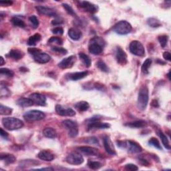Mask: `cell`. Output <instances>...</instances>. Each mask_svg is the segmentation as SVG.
<instances>
[{
    "label": "cell",
    "mask_w": 171,
    "mask_h": 171,
    "mask_svg": "<svg viewBox=\"0 0 171 171\" xmlns=\"http://www.w3.org/2000/svg\"><path fill=\"white\" fill-rule=\"evenodd\" d=\"M12 109L7 106L1 105L0 106V114L1 115H10L12 113Z\"/></svg>",
    "instance_id": "obj_39"
},
{
    "label": "cell",
    "mask_w": 171,
    "mask_h": 171,
    "mask_svg": "<svg viewBox=\"0 0 171 171\" xmlns=\"http://www.w3.org/2000/svg\"><path fill=\"white\" fill-rule=\"evenodd\" d=\"M52 33L54 34H57V35H62L64 33V29L60 27L55 28L52 29Z\"/></svg>",
    "instance_id": "obj_50"
},
{
    "label": "cell",
    "mask_w": 171,
    "mask_h": 171,
    "mask_svg": "<svg viewBox=\"0 0 171 171\" xmlns=\"http://www.w3.org/2000/svg\"><path fill=\"white\" fill-rule=\"evenodd\" d=\"M103 143H104V147L105 148L106 151L108 152L109 155H116V151H115V148L113 145V143L108 136H106L104 137Z\"/></svg>",
    "instance_id": "obj_16"
},
{
    "label": "cell",
    "mask_w": 171,
    "mask_h": 171,
    "mask_svg": "<svg viewBox=\"0 0 171 171\" xmlns=\"http://www.w3.org/2000/svg\"><path fill=\"white\" fill-rule=\"evenodd\" d=\"M11 21L15 26H18L20 28H24L25 26L24 21L18 18V17H13L11 20Z\"/></svg>",
    "instance_id": "obj_34"
},
{
    "label": "cell",
    "mask_w": 171,
    "mask_h": 171,
    "mask_svg": "<svg viewBox=\"0 0 171 171\" xmlns=\"http://www.w3.org/2000/svg\"><path fill=\"white\" fill-rule=\"evenodd\" d=\"M76 108L80 111V112H84V111H86L90 108V105L86 101H80L77 102L75 104Z\"/></svg>",
    "instance_id": "obj_31"
},
{
    "label": "cell",
    "mask_w": 171,
    "mask_h": 171,
    "mask_svg": "<svg viewBox=\"0 0 171 171\" xmlns=\"http://www.w3.org/2000/svg\"><path fill=\"white\" fill-rule=\"evenodd\" d=\"M36 9L37 12L42 15H45L49 17H54V18H57L58 17L56 12L50 7L38 6L36 7Z\"/></svg>",
    "instance_id": "obj_14"
},
{
    "label": "cell",
    "mask_w": 171,
    "mask_h": 171,
    "mask_svg": "<svg viewBox=\"0 0 171 171\" xmlns=\"http://www.w3.org/2000/svg\"><path fill=\"white\" fill-rule=\"evenodd\" d=\"M66 160L70 164L79 165L83 163L84 158L78 152H72L68 155Z\"/></svg>",
    "instance_id": "obj_9"
},
{
    "label": "cell",
    "mask_w": 171,
    "mask_h": 171,
    "mask_svg": "<svg viewBox=\"0 0 171 171\" xmlns=\"http://www.w3.org/2000/svg\"><path fill=\"white\" fill-rule=\"evenodd\" d=\"M8 56L14 59V60H19L23 58L24 53L19 50H11L8 54Z\"/></svg>",
    "instance_id": "obj_25"
},
{
    "label": "cell",
    "mask_w": 171,
    "mask_h": 171,
    "mask_svg": "<svg viewBox=\"0 0 171 171\" xmlns=\"http://www.w3.org/2000/svg\"><path fill=\"white\" fill-rule=\"evenodd\" d=\"M105 41L100 37H94L89 42L88 50L90 53L94 55H99L103 52Z\"/></svg>",
    "instance_id": "obj_1"
},
{
    "label": "cell",
    "mask_w": 171,
    "mask_h": 171,
    "mask_svg": "<svg viewBox=\"0 0 171 171\" xmlns=\"http://www.w3.org/2000/svg\"><path fill=\"white\" fill-rule=\"evenodd\" d=\"M55 112L59 116H74L76 114L75 111L72 108H65L61 105L55 106Z\"/></svg>",
    "instance_id": "obj_13"
},
{
    "label": "cell",
    "mask_w": 171,
    "mask_h": 171,
    "mask_svg": "<svg viewBox=\"0 0 171 171\" xmlns=\"http://www.w3.org/2000/svg\"><path fill=\"white\" fill-rule=\"evenodd\" d=\"M4 64V59H3V57H1V64H0V65L2 66Z\"/></svg>",
    "instance_id": "obj_59"
},
{
    "label": "cell",
    "mask_w": 171,
    "mask_h": 171,
    "mask_svg": "<svg viewBox=\"0 0 171 171\" xmlns=\"http://www.w3.org/2000/svg\"><path fill=\"white\" fill-rule=\"evenodd\" d=\"M2 122L3 126L8 130H18L24 126L23 121H21L20 119L14 117L3 118Z\"/></svg>",
    "instance_id": "obj_3"
},
{
    "label": "cell",
    "mask_w": 171,
    "mask_h": 171,
    "mask_svg": "<svg viewBox=\"0 0 171 171\" xmlns=\"http://www.w3.org/2000/svg\"><path fill=\"white\" fill-rule=\"evenodd\" d=\"M78 55H79L80 59L82 60V62H83V64H84V66L86 67L89 68L91 66L92 60H91L90 58L88 55H86L83 52H80Z\"/></svg>",
    "instance_id": "obj_29"
},
{
    "label": "cell",
    "mask_w": 171,
    "mask_h": 171,
    "mask_svg": "<svg viewBox=\"0 0 171 171\" xmlns=\"http://www.w3.org/2000/svg\"><path fill=\"white\" fill-rule=\"evenodd\" d=\"M0 74L8 77H13L14 76V71L8 69V68H1L0 69Z\"/></svg>",
    "instance_id": "obj_42"
},
{
    "label": "cell",
    "mask_w": 171,
    "mask_h": 171,
    "mask_svg": "<svg viewBox=\"0 0 171 171\" xmlns=\"http://www.w3.org/2000/svg\"><path fill=\"white\" fill-rule=\"evenodd\" d=\"M0 159L5 162L6 164H10L14 163L16 160V158L13 155H11V154L2 153L1 155H0Z\"/></svg>",
    "instance_id": "obj_23"
},
{
    "label": "cell",
    "mask_w": 171,
    "mask_h": 171,
    "mask_svg": "<svg viewBox=\"0 0 171 171\" xmlns=\"http://www.w3.org/2000/svg\"><path fill=\"white\" fill-rule=\"evenodd\" d=\"M17 104L21 107L23 108H26V107L31 106L33 104L32 100L30 98H21L17 101Z\"/></svg>",
    "instance_id": "obj_24"
},
{
    "label": "cell",
    "mask_w": 171,
    "mask_h": 171,
    "mask_svg": "<svg viewBox=\"0 0 171 171\" xmlns=\"http://www.w3.org/2000/svg\"><path fill=\"white\" fill-rule=\"evenodd\" d=\"M36 170H54V169L53 168L48 167V168H42V169H37Z\"/></svg>",
    "instance_id": "obj_57"
},
{
    "label": "cell",
    "mask_w": 171,
    "mask_h": 171,
    "mask_svg": "<svg viewBox=\"0 0 171 171\" xmlns=\"http://www.w3.org/2000/svg\"><path fill=\"white\" fill-rule=\"evenodd\" d=\"M88 130L92 129H106V128H109L110 125L108 123L101 122L100 121H96L90 123H88Z\"/></svg>",
    "instance_id": "obj_20"
},
{
    "label": "cell",
    "mask_w": 171,
    "mask_h": 171,
    "mask_svg": "<svg viewBox=\"0 0 171 171\" xmlns=\"http://www.w3.org/2000/svg\"><path fill=\"white\" fill-rule=\"evenodd\" d=\"M37 157L39 158L40 159L47 161V162H50L54 159V154L51 152L49 151H40L37 155Z\"/></svg>",
    "instance_id": "obj_21"
},
{
    "label": "cell",
    "mask_w": 171,
    "mask_h": 171,
    "mask_svg": "<svg viewBox=\"0 0 171 171\" xmlns=\"http://www.w3.org/2000/svg\"><path fill=\"white\" fill-rule=\"evenodd\" d=\"M62 6L64 9L66 10V12L68 14H70V15H71L72 16H74V17L77 16L76 12L73 10V8H72L70 5H68V4H67V3H62Z\"/></svg>",
    "instance_id": "obj_40"
},
{
    "label": "cell",
    "mask_w": 171,
    "mask_h": 171,
    "mask_svg": "<svg viewBox=\"0 0 171 171\" xmlns=\"http://www.w3.org/2000/svg\"><path fill=\"white\" fill-rule=\"evenodd\" d=\"M45 117L46 114L44 112L36 110L28 111L24 114V119L29 122L39 121H41V120L44 119Z\"/></svg>",
    "instance_id": "obj_6"
},
{
    "label": "cell",
    "mask_w": 171,
    "mask_h": 171,
    "mask_svg": "<svg viewBox=\"0 0 171 171\" xmlns=\"http://www.w3.org/2000/svg\"><path fill=\"white\" fill-rule=\"evenodd\" d=\"M167 75H168V77H169V79L170 80V72H169V73H168V74H167Z\"/></svg>",
    "instance_id": "obj_61"
},
{
    "label": "cell",
    "mask_w": 171,
    "mask_h": 171,
    "mask_svg": "<svg viewBox=\"0 0 171 171\" xmlns=\"http://www.w3.org/2000/svg\"><path fill=\"white\" fill-rule=\"evenodd\" d=\"M41 52H42L41 50L36 48H29L28 49V52L29 54H30L31 55H32L33 56V55L37 54L38 53Z\"/></svg>",
    "instance_id": "obj_49"
},
{
    "label": "cell",
    "mask_w": 171,
    "mask_h": 171,
    "mask_svg": "<svg viewBox=\"0 0 171 171\" xmlns=\"http://www.w3.org/2000/svg\"><path fill=\"white\" fill-rule=\"evenodd\" d=\"M29 98L32 100L33 104L37 106H45L46 104V98L44 95L39 93H33L29 96Z\"/></svg>",
    "instance_id": "obj_12"
},
{
    "label": "cell",
    "mask_w": 171,
    "mask_h": 171,
    "mask_svg": "<svg viewBox=\"0 0 171 171\" xmlns=\"http://www.w3.org/2000/svg\"><path fill=\"white\" fill-rule=\"evenodd\" d=\"M132 29V28L130 24L125 20L118 21L113 27V30L120 35H126L130 33Z\"/></svg>",
    "instance_id": "obj_5"
},
{
    "label": "cell",
    "mask_w": 171,
    "mask_h": 171,
    "mask_svg": "<svg viewBox=\"0 0 171 171\" xmlns=\"http://www.w3.org/2000/svg\"><path fill=\"white\" fill-rule=\"evenodd\" d=\"M88 71L75 72V73H70L67 74L66 78L68 80H72V81H77L85 78V77H86L88 76Z\"/></svg>",
    "instance_id": "obj_19"
},
{
    "label": "cell",
    "mask_w": 171,
    "mask_h": 171,
    "mask_svg": "<svg viewBox=\"0 0 171 171\" xmlns=\"http://www.w3.org/2000/svg\"><path fill=\"white\" fill-rule=\"evenodd\" d=\"M151 105H152V106L154 107V108H158V107L159 106V102H158V101L156 100H153L152 103H151Z\"/></svg>",
    "instance_id": "obj_56"
},
{
    "label": "cell",
    "mask_w": 171,
    "mask_h": 171,
    "mask_svg": "<svg viewBox=\"0 0 171 171\" xmlns=\"http://www.w3.org/2000/svg\"><path fill=\"white\" fill-rule=\"evenodd\" d=\"M62 125L68 130L70 137L74 138L78 134V127L77 123L71 120H65L62 122Z\"/></svg>",
    "instance_id": "obj_7"
},
{
    "label": "cell",
    "mask_w": 171,
    "mask_h": 171,
    "mask_svg": "<svg viewBox=\"0 0 171 171\" xmlns=\"http://www.w3.org/2000/svg\"><path fill=\"white\" fill-rule=\"evenodd\" d=\"M147 125V122L144 121H136L134 122H128L125 124L126 126H128L130 128H143L145 126Z\"/></svg>",
    "instance_id": "obj_27"
},
{
    "label": "cell",
    "mask_w": 171,
    "mask_h": 171,
    "mask_svg": "<svg viewBox=\"0 0 171 171\" xmlns=\"http://www.w3.org/2000/svg\"><path fill=\"white\" fill-rule=\"evenodd\" d=\"M147 24L149 26H151V28H159L161 25L160 21L158 20L156 18H148L147 20Z\"/></svg>",
    "instance_id": "obj_33"
},
{
    "label": "cell",
    "mask_w": 171,
    "mask_h": 171,
    "mask_svg": "<svg viewBox=\"0 0 171 171\" xmlns=\"http://www.w3.org/2000/svg\"><path fill=\"white\" fill-rule=\"evenodd\" d=\"M148 144L151 145V146L155 147L157 149L162 150V147L160 146V144L159 142V141L156 138H151L148 141Z\"/></svg>",
    "instance_id": "obj_37"
},
{
    "label": "cell",
    "mask_w": 171,
    "mask_h": 171,
    "mask_svg": "<svg viewBox=\"0 0 171 171\" xmlns=\"http://www.w3.org/2000/svg\"><path fill=\"white\" fill-rule=\"evenodd\" d=\"M85 142H86L88 144H94V145H99V141L96 138L94 137V136H92V137H89L87 138H85L84 140Z\"/></svg>",
    "instance_id": "obj_45"
},
{
    "label": "cell",
    "mask_w": 171,
    "mask_h": 171,
    "mask_svg": "<svg viewBox=\"0 0 171 171\" xmlns=\"http://www.w3.org/2000/svg\"><path fill=\"white\" fill-rule=\"evenodd\" d=\"M152 64V59L151 58H147L146 60H145L142 65V68H141V70H142V73L147 74H148V69L149 68L151 67Z\"/></svg>",
    "instance_id": "obj_32"
},
{
    "label": "cell",
    "mask_w": 171,
    "mask_h": 171,
    "mask_svg": "<svg viewBox=\"0 0 171 171\" xmlns=\"http://www.w3.org/2000/svg\"><path fill=\"white\" fill-rule=\"evenodd\" d=\"M76 62L75 55H70V56L64 58V59L58 64V66L62 69H66V68H70L73 66Z\"/></svg>",
    "instance_id": "obj_15"
},
{
    "label": "cell",
    "mask_w": 171,
    "mask_h": 171,
    "mask_svg": "<svg viewBox=\"0 0 171 171\" xmlns=\"http://www.w3.org/2000/svg\"><path fill=\"white\" fill-rule=\"evenodd\" d=\"M43 134L46 138H55L57 136V132L52 128H46L43 130Z\"/></svg>",
    "instance_id": "obj_26"
},
{
    "label": "cell",
    "mask_w": 171,
    "mask_h": 171,
    "mask_svg": "<svg viewBox=\"0 0 171 171\" xmlns=\"http://www.w3.org/2000/svg\"><path fill=\"white\" fill-rule=\"evenodd\" d=\"M10 95V92L6 87H2L1 88V96H8Z\"/></svg>",
    "instance_id": "obj_48"
},
{
    "label": "cell",
    "mask_w": 171,
    "mask_h": 171,
    "mask_svg": "<svg viewBox=\"0 0 171 171\" xmlns=\"http://www.w3.org/2000/svg\"><path fill=\"white\" fill-rule=\"evenodd\" d=\"M48 43L50 44H54H54H57L58 45H62L63 41L61 38L58 37H51L48 40Z\"/></svg>",
    "instance_id": "obj_44"
},
{
    "label": "cell",
    "mask_w": 171,
    "mask_h": 171,
    "mask_svg": "<svg viewBox=\"0 0 171 171\" xmlns=\"http://www.w3.org/2000/svg\"><path fill=\"white\" fill-rule=\"evenodd\" d=\"M77 149L82 152V153L85 154L87 156H97L99 154L98 150L93 148L92 147H88V146H84V147H80L77 148Z\"/></svg>",
    "instance_id": "obj_17"
},
{
    "label": "cell",
    "mask_w": 171,
    "mask_h": 171,
    "mask_svg": "<svg viewBox=\"0 0 171 171\" xmlns=\"http://www.w3.org/2000/svg\"><path fill=\"white\" fill-rule=\"evenodd\" d=\"M20 164V166H26V165H29V166H32V165H37L40 164V162H38L34 160H24L22 162H21Z\"/></svg>",
    "instance_id": "obj_43"
},
{
    "label": "cell",
    "mask_w": 171,
    "mask_h": 171,
    "mask_svg": "<svg viewBox=\"0 0 171 171\" xmlns=\"http://www.w3.org/2000/svg\"><path fill=\"white\" fill-rule=\"evenodd\" d=\"M29 21L31 24L32 28H33V29H36L39 26V20H38L36 15H32L29 17Z\"/></svg>",
    "instance_id": "obj_36"
},
{
    "label": "cell",
    "mask_w": 171,
    "mask_h": 171,
    "mask_svg": "<svg viewBox=\"0 0 171 171\" xmlns=\"http://www.w3.org/2000/svg\"><path fill=\"white\" fill-rule=\"evenodd\" d=\"M157 134H158V135L160 136L162 142V144H163L164 147L166 148H167L168 150H170V146L169 140L168 138L166 137V136L160 130H159L157 131Z\"/></svg>",
    "instance_id": "obj_30"
},
{
    "label": "cell",
    "mask_w": 171,
    "mask_h": 171,
    "mask_svg": "<svg viewBox=\"0 0 171 171\" xmlns=\"http://www.w3.org/2000/svg\"><path fill=\"white\" fill-rule=\"evenodd\" d=\"M0 4L3 6H11L13 4V2L11 1H5V2H0Z\"/></svg>",
    "instance_id": "obj_55"
},
{
    "label": "cell",
    "mask_w": 171,
    "mask_h": 171,
    "mask_svg": "<svg viewBox=\"0 0 171 171\" xmlns=\"http://www.w3.org/2000/svg\"><path fill=\"white\" fill-rule=\"evenodd\" d=\"M158 40H159V42L160 43V44L162 48H164V47L167 45V42L169 40V37L168 36L166 35H162L159 36L158 37Z\"/></svg>",
    "instance_id": "obj_41"
},
{
    "label": "cell",
    "mask_w": 171,
    "mask_h": 171,
    "mask_svg": "<svg viewBox=\"0 0 171 171\" xmlns=\"http://www.w3.org/2000/svg\"><path fill=\"white\" fill-rule=\"evenodd\" d=\"M63 24V20L60 19H55L52 21V24L54 25H57Z\"/></svg>",
    "instance_id": "obj_53"
},
{
    "label": "cell",
    "mask_w": 171,
    "mask_h": 171,
    "mask_svg": "<svg viewBox=\"0 0 171 171\" xmlns=\"http://www.w3.org/2000/svg\"><path fill=\"white\" fill-rule=\"evenodd\" d=\"M80 6L85 11L90 13V14H95L98 10V7L91 2L87 1L80 2Z\"/></svg>",
    "instance_id": "obj_11"
},
{
    "label": "cell",
    "mask_w": 171,
    "mask_h": 171,
    "mask_svg": "<svg viewBox=\"0 0 171 171\" xmlns=\"http://www.w3.org/2000/svg\"><path fill=\"white\" fill-rule=\"evenodd\" d=\"M117 144L119 147L125 148L131 153H140L142 151L140 145L132 140L117 141Z\"/></svg>",
    "instance_id": "obj_4"
},
{
    "label": "cell",
    "mask_w": 171,
    "mask_h": 171,
    "mask_svg": "<svg viewBox=\"0 0 171 171\" xmlns=\"http://www.w3.org/2000/svg\"><path fill=\"white\" fill-rule=\"evenodd\" d=\"M33 59L36 62L39 64H46L50 61L51 57L48 54L45 52H40L37 54L33 55Z\"/></svg>",
    "instance_id": "obj_18"
},
{
    "label": "cell",
    "mask_w": 171,
    "mask_h": 171,
    "mask_svg": "<svg viewBox=\"0 0 171 171\" xmlns=\"http://www.w3.org/2000/svg\"><path fill=\"white\" fill-rule=\"evenodd\" d=\"M20 70L21 72H27L28 71V69L26 68H24V67H21L20 68Z\"/></svg>",
    "instance_id": "obj_58"
},
{
    "label": "cell",
    "mask_w": 171,
    "mask_h": 171,
    "mask_svg": "<svg viewBox=\"0 0 171 171\" xmlns=\"http://www.w3.org/2000/svg\"><path fill=\"white\" fill-rule=\"evenodd\" d=\"M52 50L54 51V52H57V53H59L63 55H65L68 53V51L63 48H59V47H56V46H54L52 48Z\"/></svg>",
    "instance_id": "obj_46"
},
{
    "label": "cell",
    "mask_w": 171,
    "mask_h": 171,
    "mask_svg": "<svg viewBox=\"0 0 171 171\" xmlns=\"http://www.w3.org/2000/svg\"><path fill=\"white\" fill-rule=\"evenodd\" d=\"M148 88L146 85H142L139 90L138 95L137 106L138 109H140V110H144L146 109L148 103Z\"/></svg>",
    "instance_id": "obj_2"
},
{
    "label": "cell",
    "mask_w": 171,
    "mask_h": 171,
    "mask_svg": "<svg viewBox=\"0 0 171 171\" xmlns=\"http://www.w3.org/2000/svg\"><path fill=\"white\" fill-rule=\"evenodd\" d=\"M125 169L127 170H131V171H135V170H138V168L137 166H136L135 164H128L125 165Z\"/></svg>",
    "instance_id": "obj_47"
},
{
    "label": "cell",
    "mask_w": 171,
    "mask_h": 171,
    "mask_svg": "<svg viewBox=\"0 0 171 171\" xmlns=\"http://www.w3.org/2000/svg\"><path fill=\"white\" fill-rule=\"evenodd\" d=\"M42 39V36L40 33H36L34 35L29 37L28 41V44L29 46H36L38 42H39Z\"/></svg>",
    "instance_id": "obj_28"
},
{
    "label": "cell",
    "mask_w": 171,
    "mask_h": 171,
    "mask_svg": "<svg viewBox=\"0 0 171 171\" xmlns=\"http://www.w3.org/2000/svg\"><path fill=\"white\" fill-rule=\"evenodd\" d=\"M68 36L74 41L79 40L82 36V33L76 28H71L68 30Z\"/></svg>",
    "instance_id": "obj_22"
},
{
    "label": "cell",
    "mask_w": 171,
    "mask_h": 171,
    "mask_svg": "<svg viewBox=\"0 0 171 171\" xmlns=\"http://www.w3.org/2000/svg\"><path fill=\"white\" fill-rule=\"evenodd\" d=\"M97 66L99 69L104 72H108L109 68L106 65L105 62L102 60H99L97 62Z\"/></svg>",
    "instance_id": "obj_38"
},
{
    "label": "cell",
    "mask_w": 171,
    "mask_h": 171,
    "mask_svg": "<svg viewBox=\"0 0 171 171\" xmlns=\"http://www.w3.org/2000/svg\"><path fill=\"white\" fill-rule=\"evenodd\" d=\"M88 166L90 169H93V170H97L99 169L102 167V164L100 162L98 161H93L90 160L88 162Z\"/></svg>",
    "instance_id": "obj_35"
},
{
    "label": "cell",
    "mask_w": 171,
    "mask_h": 171,
    "mask_svg": "<svg viewBox=\"0 0 171 171\" xmlns=\"http://www.w3.org/2000/svg\"><path fill=\"white\" fill-rule=\"evenodd\" d=\"M138 161H139L140 163L142 165H143V166H148V165L150 164V162L148 160H147L146 159H144V158H142V157H139Z\"/></svg>",
    "instance_id": "obj_51"
},
{
    "label": "cell",
    "mask_w": 171,
    "mask_h": 171,
    "mask_svg": "<svg viewBox=\"0 0 171 171\" xmlns=\"http://www.w3.org/2000/svg\"><path fill=\"white\" fill-rule=\"evenodd\" d=\"M163 58L166 59V60L170 61L171 60V57H170V54L169 52H165L163 53Z\"/></svg>",
    "instance_id": "obj_52"
},
{
    "label": "cell",
    "mask_w": 171,
    "mask_h": 171,
    "mask_svg": "<svg viewBox=\"0 0 171 171\" xmlns=\"http://www.w3.org/2000/svg\"><path fill=\"white\" fill-rule=\"evenodd\" d=\"M130 52L137 56H143L145 54V50L143 45L137 40L132 41L129 46Z\"/></svg>",
    "instance_id": "obj_8"
},
{
    "label": "cell",
    "mask_w": 171,
    "mask_h": 171,
    "mask_svg": "<svg viewBox=\"0 0 171 171\" xmlns=\"http://www.w3.org/2000/svg\"><path fill=\"white\" fill-rule=\"evenodd\" d=\"M115 56L117 62L123 66L127 64V55L126 52L121 48L117 47L116 49V52H115Z\"/></svg>",
    "instance_id": "obj_10"
},
{
    "label": "cell",
    "mask_w": 171,
    "mask_h": 171,
    "mask_svg": "<svg viewBox=\"0 0 171 171\" xmlns=\"http://www.w3.org/2000/svg\"><path fill=\"white\" fill-rule=\"evenodd\" d=\"M0 132H0V134H1V136L3 138H6L8 136V135H9L7 132H6L5 130H3V128H0Z\"/></svg>",
    "instance_id": "obj_54"
},
{
    "label": "cell",
    "mask_w": 171,
    "mask_h": 171,
    "mask_svg": "<svg viewBox=\"0 0 171 171\" xmlns=\"http://www.w3.org/2000/svg\"><path fill=\"white\" fill-rule=\"evenodd\" d=\"M95 85H96V88H97L98 89H99V88H98V84H96ZM99 86H100V87H101V88L102 89V88H103V87H104V86H102V85H101V84H100V85Z\"/></svg>",
    "instance_id": "obj_60"
}]
</instances>
